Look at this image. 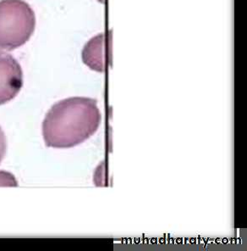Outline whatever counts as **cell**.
Masks as SVG:
<instances>
[{
    "instance_id": "8992f818",
    "label": "cell",
    "mask_w": 247,
    "mask_h": 251,
    "mask_svg": "<svg viewBox=\"0 0 247 251\" xmlns=\"http://www.w3.org/2000/svg\"><path fill=\"white\" fill-rule=\"evenodd\" d=\"M5 153H6V139H5L4 132L0 127V163L3 160V157L5 156Z\"/></svg>"
},
{
    "instance_id": "5b68a950",
    "label": "cell",
    "mask_w": 247,
    "mask_h": 251,
    "mask_svg": "<svg viewBox=\"0 0 247 251\" xmlns=\"http://www.w3.org/2000/svg\"><path fill=\"white\" fill-rule=\"evenodd\" d=\"M0 185L1 186H17L16 178L10 173L0 172Z\"/></svg>"
},
{
    "instance_id": "277c9868",
    "label": "cell",
    "mask_w": 247,
    "mask_h": 251,
    "mask_svg": "<svg viewBox=\"0 0 247 251\" xmlns=\"http://www.w3.org/2000/svg\"><path fill=\"white\" fill-rule=\"evenodd\" d=\"M82 59L91 70L101 73L104 72V35L103 33L88 42L82 52Z\"/></svg>"
},
{
    "instance_id": "7a4b0ae2",
    "label": "cell",
    "mask_w": 247,
    "mask_h": 251,
    "mask_svg": "<svg viewBox=\"0 0 247 251\" xmlns=\"http://www.w3.org/2000/svg\"><path fill=\"white\" fill-rule=\"evenodd\" d=\"M36 27V16L23 0H0V50L11 51L28 41Z\"/></svg>"
},
{
    "instance_id": "3957f363",
    "label": "cell",
    "mask_w": 247,
    "mask_h": 251,
    "mask_svg": "<svg viewBox=\"0 0 247 251\" xmlns=\"http://www.w3.org/2000/svg\"><path fill=\"white\" fill-rule=\"evenodd\" d=\"M23 86V72L19 62L0 52V105L12 100Z\"/></svg>"
},
{
    "instance_id": "6da1fadb",
    "label": "cell",
    "mask_w": 247,
    "mask_h": 251,
    "mask_svg": "<svg viewBox=\"0 0 247 251\" xmlns=\"http://www.w3.org/2000/svg\"><path fill=\"white\" fill-rule=\"evenodd\" d=\"M100 123L97 100L69 98L54 104L46 115L43 123L44 141L47 147H75L93 135Z\"/></svg>"
}]
</instances>
